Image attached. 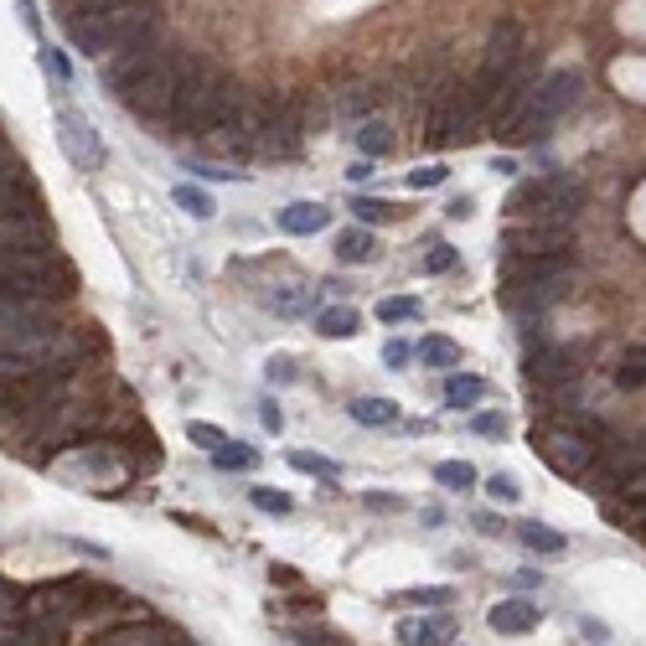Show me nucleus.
<instances>
[{"instance_id": "a878e982", "label": "nucleus", "mask_w": 646, "mask_h": 646, "mask_svg": "<svg viewBox=\"0 0 646 646\" xmlns=\"http://www.w3.org/2000/svg\"><path fill=\"white\" fill-rule=\"evenodd\" d=\"M212 466H218V471H254L259 466V450L243 445V440H223L218 455H212Z\"/></svg>"}, {"instance_id": "a211bd4d", "label": "nucleus", "mask_w": 646, "mask_h": 646, "mask_svg": "<svg viewBox=\"0 0 646 646\" xmlns=\"http://www.w3.org/2000/svg\"><path fill=\"white\" fill-rule=\"evenodd\" d=\"M486 621H491V631H497V636H528L538 626V605H528V600H497Z\"/></svg>"}, {"instance_id": "3c124183", "label": "nucleus", "mask_w": 646, "mask_h": 646, "mask_svg": "<svg viewBox=\"0 0 646 646\" xmlns=\"http://www.w3.org/2000/svg\"><path fill=\"white\" fill-rule=\"evenodd\" d=\"M269 378H274V383H285V378H295V367H290V362H274V367H269Z\"/></svg>"}, {"instance_id": "412c9836", "label": "nucleus", "mask_w": 646, "mask_h": 646, "mask_svg": "<svg viewBox=\"0 0 646 646\" xmlns=\"http://www.w3.org/2000/svg\"><path fill=\"white\" fill-rule=\"evenodd\" d=\"M357 326H362V316L352 311V305H326V311L316 316V331L331 336V342H347V336H357Z\"/></svg>"}, {"instance_id": "1a4fd4ad", "label": "nucleus", "mask_w": 646, "mask_h": 646, "mask_svg": "<svg viewBox=\"0 0 646 646\" xmlns=\"http://www.w3.org/2000/svg\"><path fill=\"white\" fill-rule=\"evenodd\" d=\"M533 440L548 455V466L564 471V476H584L600 460V445L590 435H579V429H543V435H533Z\"/></svg>"}, {"instance_id": "4468645a", "label": "nucleus", "mask_w": 646, "mask_h": 646, "mask_svg": "<svg viewBox=\"0 0 646 646\" xmlns=\"http://www.w3.org/2000/svg\"><path fill=\"white\" fill-rule=\"evenodd\" d=\"M47 212H0V249H47Z\"/></svg>"}, {"instance_id": "58836bf2", "label": "nucleus", "mask_w": 646, "mask_h": 646, "mask_svg": "<svg viewBox=\"0 0 646 646\" xmlns=\"http://www.w3.org/2000/svg\"><path fill=\"white\" fill-rule=\"evenodd\" d=\"M471 429H476L481 440H502V435H507V419H502V414H476Z\"/></svg>"}, {"instance_id": "f8f14e48", "label": "nucleus", "mask_w": 646, "mask_h": 646, "mask_svg": "<svg viewBox=\"0 0 646 646\" xmlns=\"http://www.w3.org/2000/svg\"><path fill=\"white\" fill-rule=\"evenodd\" d=\"M37 207H42L37 181L26 176V166L16 156L0 150V212H37Z\"/></svg>"}, {"instance_id": "e433bc0d", "label": "nucleus", "mask_w": 646, "mask_h": 646, "mask_svg": "<svg viewBox=\"0 0 646 646\" xmlns=\"http://www.w3.org/2000/svg\"><path fill=\"white\" fill-rule=\"evenodd\" d=\"M187 440H192V445H202V450H218L228 435H223L218 424H202V419H192V424H187Z\"/></svg>"}, {"instance_id": "de8ad7c7", "label": "nucleus", "mask_w": 646, "mask_h": 646, "mask_svg": "<svg viewBox=\"0 0 646 646\" xmlns=\"http://www.w3.org/2000/svg\"><path fill=\"white\" fill-rule=\"evenodd\" d=\"M383 362H388V367H404V362H409V347H404V342H388V347H383Z\"/></svg>"}, {"instance_id": "7ed1b4c3", "label": "nucleus", "mask_w": 646, "mask_h": 646, "mask_svg": "<svg viewBox=\"0 0 646 646\" xmlns=\"http://www.w3.org/2000/svg\"><path fill=\"white\" fill-rule=\"evenodd\" d=\"M569 254H528V259H507L502 269V295L507 305H517V311H528V305H548L559 300L569 290Z\"/></svg>"}, {"instance_id": "6e6552de", "label": "nucleus", "mask_w": 646, "mask_h": 646, "mask_svg": "<svg viewBox=\"0 0 646 646\" xmlns=\"http://www.w3.org/2000/svg\"><path fill=\"white\" fill-rule=\"evenodd\" d=\"M569 238L574 223L564 218H512L502 243H507V259H528V254H569Z\"/></svg>"}, {"instance_id": "4be33fe9", "label": "nucleus", "mask_w": 646, "mask_h": 646, "mask_svg": "<svg viewBox=\"0 0 646 646\" xmlns=\"http://www.w3.org/2000/svg\"><path fill=\"white\" fill-rule=\"evenodd\" d=\"M378 254V238L367 233V228H347V233H336V259L342 264H367Z\"/></svg>"}, {"instance_id": "0eeeda50", "label": "nucleus", "mask_w": 646, "mask_h": 646, "mask_svg": "<svg viewBox=\"0 0 646 646\" xmlns=\"http://www.w3.org/2000/svg\"><path fill=\"white\" fill-rule=\"evenodd\" d=\"M584 202V187L574 176H543V181H522V187L507 197L512 218H564L574 223V212Z\"/></svg>"}, {"instance_id": "7c9ffc66", "label": "nucleus", "mask_w": 646, "mask_h": 646, "mask_svg": "<svg viewBox=\"0 0 646 646\" xmlns=\"http://www.w3.org/2000/svg\"><path fill=\"white\" fill-rule=\"evenodd\" d=\"M419 316H424V305L414 295H393V300L378 305V321H388V326H404V321H419Z\"/></svg>"}, {"instance_id": "5701e85b", "label": "nucleus", "mask_w": 646, "mask_h": 646, "mask_svg": "<svg viewBox=\"0 0 646 646\" xmlns=\"http://www.w3.org/2000/svg\"><path fill=\"white\" fill-rule=\"evenodd\" d=\"M481 398H486V383L476 373H450V383H445V404L450 409H471V404H481Z\"/></svg>"}, {"instance_id": "49530a36", "label": "nucleus", "mask_w": 646, "mask_h": 646, "mask_svg": "<svg viewBox=\"0 0 646 646\" xmlns=\"http://www.w3.org/2000/svg\"><path fill=\"white\" fill-rule=\"evenodd\" d=\"M471 528H476V533H502V517H497V512H476Z\"/></svg>"}, {"instance_id": "2f4dec72", "label": "nucleus", "mask_w": 646, "mask_h": 646, "mask_svg": "<svg viewBox=\"0 0 646 646\" xmlns=\"http://www.w3.org/2000/svg\"><path fill=\"white\" fill-rule=\"evenodd\" d=\"M615 383L621 388H646V347H631L621 362H615Z\"/></svg>"}, {"instance_id": "9d476101", "label": "nucleus", "mask_w": 646, "mask_h": 646, "mask_svg": "<svg viewBox=\"0 0 646 646\" xmlns=\"http://www.w3.org/2000/svg\"><path fill=\"white\" fill-rule=\"evenodd\" d=\"M57 140H63V150H68V161L73 166H83V171H94V166H104V140L94 135V125H88L83 114H57Z\"/></svg>"}, {"instance_id": "f704fd0d", "label": "nucleus", "mask_w": 646, "mask_h": 646, "mask_svg": "<svg viewBox=\"0 0 646 646\" xmlns=\"http://www.w3.org/2000/svg\"><path fill=\"white\" fill-rule=\"evenodd\" d=\"M285 460H290L295 471H311V476H326V481L336 476V460H326V455H316V450H290Z\"/></svg>"}, {"instance_id": "9b49d317", "label": "nucleus", "mask_w": 646, "mask_h": 646, "mask_svg": "<svg viewBox=\"0 0 646 646\" xmlns=\"http://www.w3.org/2000/svg\"><path fill=\"white\" fill-rule=\"evenodd\" d=\"M166 47L161 42H135V47H114V57H109V63H104V83H109V94H125V88L150 68V63H156V57H161Z\"/></svg>"}, {"instance_id": "f3484780", "label": "nucleus", "mask_w": 646, "mask_h": 646, "mask_svg": "<svg viewBox=\"0 0 646 646\" xmlns=\"http://www.w3.org/2000/svg\"><path fill=\"white\" fill-rule=\"evenodd\" d=\"M528 378L538 388H559V383L574 378V357L559 352V347H538V352H528Z\"/></svg>"}, {"instance_id": "473e14b6", "label": "nucleus", "mask_w": 646, "mask_h": 646, "mask_svg": "<svg viewBox=\"0 0 646 646\" xmlns=\"http://www.w3.org/2000/svg\"><path fill=\"white\" fill-rule=\"evenodd\" d=\"M249 502L259 507V512H269V517H290V497H285V491H274V486H249Z\"/></svg>"}, {"instance_id": "37998d69", "label": "nucleus", "mask_w": 646, "mask_h": 646, "mask_svg": "<svg viewBox=\"0 0 646 646\" xmlns=\"http://www.w3.org/2000/svg\"><path fill=\"white\" fill-rule=\"evenodd\" d=\"M404 600L409 605H450V590H445V584H440V590H409Z\"/></svg>"}, {"instance_id": "dca6fc26", "label": "nucleus", "mask_w": 646, "mask_h": 646, "mask_svg": "<svg viewBox=\"0 0 646 646\" xmlns=\"http://www.w3.org/2000/svg\"><path fill=\"white\" fill-rule=\"evenodd\" d=\"M610 476H615V491H621L626 502H646V450L610 455Z\"/></svg>"}, {"instance_id": "393cba45", "label": "nucleus", "mask_w": 646, "mask_h": 646, "mask_svg": "<svg viewBox=\"0 0 646 646\" xmlns=\"http://www.w3.org/2000/svg\"><path fill=\"white\" fill-rule=\"evenodd\" d=\"M171 202H176L181 212H187V218H197V223H212V212H218V202H212V192L192 187V181H187V187H176V192H171Z\"/></svg>"}, {"instance_id": "4c0bfd02", "label": "nucleus", "mask_w": 646, "mask_h": 646, "mask_svg": "<svg viewBox=\"0 0 646 646\" xmlns=\"http://www.w3.org/2000/svg\"><path fill=\"white\" fill-rule=\"evenodd\" d=\"M445 176H450V166H419V171H409V192H429V187H440Z\"/></svg>"}, {"instance_id": "c03bdc74", "label": "nucleus", "mask_w": 646, "mask_h": 646, "mask_svg": "<svg viewBox=\"0 0 646 646\" xmlns=\"http://www.w3.org/2000/svg\"><path fill=\"white\" fill-rule=\"evenodd\" d=\"M367 507L373 512H404V502H398L393 491H367Z\"/></svg>"}, {"instance_id": "a18cd8bd", "label": "nucleus", "mask_w": 646, "mask_h": 646, "mask_svg": "<svg viewBox=\"0 0 646 646\" xmlns=\"http://www.w3.org/2000/svg\"><path fill=\"white\" fill-rule=\"evenodd\" d=\"M192 176H207V181H243V171H233V166H192Z\"/></svg>"}, {"instance_id": "79ce46f5", "label": "nucleus", "mask_w": 646, "mask_h": 646, "mask_svg": "<svg viewBox=\"0 0 646 646\" xmlns=\"http://www.w3.org/2000/svg\"><path fill=\"white\" fill-rule=\"evenodd\" d=\"M445 269H455V249H445V243H440L435 254H424V274H445Z\"/></svg>"}, {"instance_id": "c85d7f7f", "label": "nucleus", "mask_w": 646, "mask_h": 646, "mask_svg": "<svg viewBox=\"0 0 646 646\" xmlns=\"http://www.w3.org/2000/svg\"><path fill=\"white\" fill-rule=\"evenodd\" d=\"M357 150H362L367 161L388 156V150H393V130H388V125H378V119H367V125L357 130Z\"/></svg>"}, {"instance_id": "6ab92c4d", "label": "nucleus", "mask_w": 646, "mask_h": 646, "mask_svg": "<svg viewBox=\"0 0 646 646\" xmlns=\"http://www.w3.org/2000/svg\"><path fill=\"white\" fill-rule=\"evenodd\" d=\"M326 223H331V207H321V202H290L280 212V233H290V238H311Z\"/></svg>"}, {"instance_id": "864d4df0", "label": "nucleus", "mask_w": 646, "mask_h": 646, "mask_svg": "<svg viewBox=\"0 0 646 646\" xmlns=\"http://www.w3.org/2000/svg\"><path fill=\"white\" fill-rule=\"evenodd\" d=\"M636 507H641V528H646V502H636Z\"/></svg>"}, {"instance_id": "2eb2a0df", "label": "nucleus", "mask_w": 646, "mask_h": 646, "mask_svg": "<svg viewBox=\"0 0 646 646\" xmlns=\"http://www.w3.org/2000/svg\"><path fill=\"white\" fill-rule=\"evenodd\" d=\"M176 631L166 626V621H156V615H140V621H119V626H109L94 646H161V641H171Z\"/></svg>"}, {"instance_id": "c756f323", "label": "nucleus", "mask_w": 646, "mask_h": 646, "mask_svg": "<svg viewBox=\"0 0 646 646\" xmlns=\"http://www.w3.org/2000/svg\"><path fill=\"white\" fill-rule=\"evenodd\" d=\"M269 311L274 316H305L311 311V290L305 285H280V295H269Z\"/></svg>"}, {"instance_id": "20e7f679", "label": "nucleus", "mask_w": 646, "mask_h": 646, "mask_svg": "<svg viewBox=\"0 0 646 646\" xmlns=\"http://www.w3.org/2000/svg\"><path fill=\"white\" fill-rule=\"evenodd\" d=\"M192 68H197L192 52H161L156 63H150V68L125 88V94H114V99H125L140 119H171L176 94H181V83H187Z\"/></svg>"}, {"instance_id": "603ef678", "label": "nucleus", "mask_w": 646, "mask_h": 646, "mask_svg": "<svg viewBox=\"0 0 646 646\" xmlns=\"http://www.w3.org/2000/svg\"><path fill=\"white\" fill-rule=\"evenodd\" d=\"M373 171H378V166H373V161H367V156H362V161L352 166V181H367V176H373Z\"/></svg>"}, {"instance_id": "39448f33", "label": "nucleus", "mask_w": 646, "mask_h": 646, "mask_svg": "<svg viewBox=\"0 0 646 646\" xmlns=\"http://www.w3.org/2000/svg\"><path fill=\"white\" fill-rule=\"evenodd\" d=\"M579 88H584L579 68H553L543 83H533V94H528V104H522L517 125H512L507 135H512V140H538V135L553 125V119L569 114V104L579 99Z\"/></svg>"}, {"instance_id": "aec40b11", "label": "nucleus", "mask_w": 646, "mask_h": 646, "mask_svg": "<svg viewBox=\"0 0 646 646\" xmlns=\"http://www.w3.org/2000/svg\"><path fill=\"white\" fill-rule=\"evenodd\" d=\"M455 621L450 615H435V621H398V641L404 646H450Z\"/></svg>"}, {"instance_id": "cd10ccee", "label": "nucleus", "mask_w": 646, "mask_h": 646, "mask_svg": "<svg viewBox=\"0 0 646 646\" xmlns=\"http://www.w3.org/2000/svg\"><path fill=\"white\" fill-rule=\"evenodd\" d=\"M517 538H522V548H533V553H564V533H553L548 522H522Z\"/></svg>"}, {"instance_id": "8fccbe9b", "label": "nucleus", "mask_w": 646, "mask_h": 646, "mask_svg": "<svg viewBox=\"0 0 646 646\" xmlns=\"http://www.w3.org/2000/svg\"><path fill=\"white\" fill-rule=\"evenodd\" d=\"M68 6H78V11H104V6H119V0H68Z\"/></svg>"}, {"instance_id": "423d86ee", "label": "nucleus", "mask_w": 646, "mask_h": 646, "mask_svg": "<svg viewBox=\"0 0 646 646\" xmlns=\"http://www.w3.org/2000/svg\"><path fill=\"white\" fill-rule=\"evenodd\" d=\"M94 600H104V590L94 579H83V574H73V579H52V584H42V590H32V595H21V615L26 621H37V626H68V621H78V615L94 605Z\"/></svg>"}, {"instance_id": "bb28decb", "label": "nucleus", "mask_w": 646, "mask_h": 646, "mask_svg": "<svg viewBox=\"0 0 646 646\" xmlns=\"http://www.w3.org/2000/svg\"><path fill=\"white\" fill-rule=\"evenodd\" d=\"M414 357H419L424 367H455V362H460V347L450 342V336H424V342L414 347Z\"/></svg>"}, {"instance_id": "c9c22d12", "label": "nucleus", "mask_w": 646, "mask_h": 646, "mask_svg": "<svg viewBox=\"0 0 646 646\" xmlns=\"http://www.w3.org/2000/svg\"><path fill=\"white\" fill-rule=\"evenodd\" d=\"M352 218H357V223H388V218H393V202L357 197V202H352Z\"/></svg>"}, {"instance_id": "72a5a7b5", "label": "nucleus", "mask_w": 646, "mask_h": 646, "mask_svg": "<svg viewBox=\"0 0 646 646\" xmlns=\"http://www.w3.org/2000/svg\"><path fill=\"white\" fill-rule=\"evenodd\" d=\"M435 481L450 486V491H466V486H476V471L466 460H445V466H435Z\"/></svg>"}, {"instance_id": "a19ab883", "label": "nucleus", "mask_w": 646, "mask_h": 646, "mask_svg": "<svg viewBox=\"0 0 646 646\" xmlns=\"http://www.w3.org/2000/svg\"><path fill=\"white\" fill-rule=\"evenodd\" d=\"M42 63H47V73H52L57 83H68V78H73V68H68V57L57 52V47H42Z\"/></svg>"}, {"instance_id": "f03ea898", "label": "nucleus", "mask_w": 646, "mask_h": 646, "mask_svg": "<svg viewBox=\"0 0 646 646\" xmlns=\"http://www.w3.org/2000/svg\"><path fill=\"white\" fill-rule=\"evenodd\" d=\"M486 94L491 78H471V83H450L445 94L429 109V145H466L476 140V130L486 125Z\"/></svg>"}, {"instance_id": "ddd939ff", "label": "nucleus", "mask_w": 646, "mask_h": 646, "mask_svg": "<svg viewBox=\"0 0 646 646\" xmlns=\"http://www.w3.org/2000/svg\"><path fill=\"white\" fill-rule=\"evenodd\" d=\"M517 63H522V26L517 21H497V32H491V42H486V57H481V78L497 83Z\"/></svg>"}, {"instance_id": "b1692460", "label": "nucleus", "mask_w": 646, "mask_h": 646, "mask_svg": "<svg viewBox=\"0 0 646 646\" xmlns=\"http://www.w3.org/2000/svg\"><path fill=\"white\" fill-rule=\"evenodd\" d=\"M352 419L367 429H388L398 419V404L393 398H352Z\"/></svg>"}, {"instance_id": "ea45409f", "label": "nucleus", "mask_w": 646, "mask_h": 646, "mask_svg": "<svg viewBox=\"0 0 646 646\" xmlns=\"http://www.w3.org/2000/svg\"><path fill=\"white\" fill-rule=\"evenodd\" d=\"M517 491H522L517 476H491L486 481V497H497V502H517Z\"/></svg>"}, {"instance_id": "f257e3e1", "label": "nucleus", "mask_w": 646, "mask_h": 646, "mask_svg": "<svg viewBox=\"0 0 646 646\" xmlns=\"http://www.w3.org/2000/svg\"><path fill=\"white\" fill-rule=\"evenodd\" d=\"M73 290V269L52 249H0V305H47Z\"/></svg>"}, {"instance_id": "09e8293b", "label": "nucleus", "mask_w": 646, "mask_h": 646, "mask_svg": "<svg viewBox=\"0 0 646 646\" xmlns=\"http://www.w3.org/2000/svg\"><path fill=\"white\" fill-rule=\"evenodd\" d=\"M538 579H543V574H533V569H522V574H512V584H517V590H533Z\"/></svg>"}]
</instances>
